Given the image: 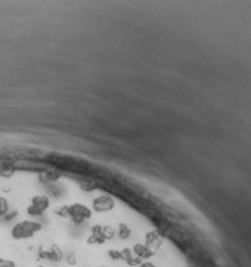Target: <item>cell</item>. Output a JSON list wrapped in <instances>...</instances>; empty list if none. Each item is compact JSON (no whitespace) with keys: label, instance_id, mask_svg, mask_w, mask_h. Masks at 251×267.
<instances>
[{"label":"cell","instance_id":"obj_1","mask_svg":"<svg viewBox=\"0 0 251 267\" xmlns=\"http://www.w3.org/2000/svg\"><path fill=\"white\" fill-rule=\"evenodd\" d=\"M57 215L70 218L73 224H81L84 221H89L92 218V210L89 207H86L84 204H72V205H65L62 209H59Z\"/></svg>","mask_w":251,"mask_h":267},{"label":"cell","instance_id":"obj_2","mask_svg":"<svg viewBox=\"0 0 251 267\" xmlns=\"http://www.w3.org/2000/svg\"><path fill=\"white\" fill-rule=\"evenodd\" d=\"M42 229H43L42 223L33 221V219H24V221H19L16 224H13L10 234L15 240H26V239L33 237Z\"/></svg>","mask_w":251,"mask_h":267},{"label":"cell","instance_id":"obj_3","mask_svg":"<svg viewBox=\"0 0 251 267\" xmlns=\"http://www.w3.org/2000/svg\"><path fill=\"white\" fill-rule=\"evenodd\" d=\"M50 197L48 196H33L29 207H27V215L29 216H42L50 209Z\"/></svg>","mask_w":251,"mask_h":267},{"label":"cell","instance_id":"obj_4","mask_svg":"<svg viewBox=\"0 0 251 267\" xmlns=\"http://www.w3.org/2000/svg\"><path fill=\"white\" fill-rule=\"evenodd\" d=\"M114 199L112 196H107V194H100L97 197L92 199V210L97 212V213H104V212H110L114 209Z\"/></svg>","mask_w":251,"mask_h":267},{"label":"cell","instance_id":"obj_5","mask_svg":"<svg viewBox=\"0 0 251 267\" xmlns=\"http://www.w3.org/2000/svg\"><path fill=\"white\" fill-rule=\"evenodd\" d=\"M64 251L60 246L57 245H53L50 246L48 250H40L38 251V258L40 259H46V261H51V263H60L64 259Z\"/></svg>","mask_w":251,"mask_h":267},{"label":"cell","instance_id":"obj_6","mask_svg":"<svg viewBox=\"0 0 251 267\" xmlns=\"http://www.w3.org/2000/svg\"><path fill=\"white\" fill-rule=\"evenodd\" d=\"M105 242H107V237H105L104 226H102V224L92 226L91 236L87 237V243H89V245H104Z\"/></svg>","mask_w":251,"mask_h":267},{"label":"cell","instance_id":"obj_7","mask_svg":"<svg viewBox=\"0 0 251 267\" xmlns=\"http://www.w3.org/2000/svg\"><path fill=\"white\" fill-rule=\"evenodd\" d=\"M132 251H134V255H135V256L141 259V261H146V259H150V258L154 256V251L151 250V246H148L146 243H145V245H141V243L134 245Z\"/></svg>","mask_w":251,"mask_h":267},{"label":"cell","instance_id":"obj_8","mask_svg":"<svg viewBox=\"0 0 251 267\" xmlns=\"http://www.w3.org/2000/svg\"><path fill=\"white\" fill-rule=\"evenodd\" d=\"M123 251V261L127 264V266H132V267H139L141 263V259L140 258H137L134 255V251L131 250V248H124V250H121Z\"/></svg>","mask_w":251,"mask_h":267},{"label":"cell","instance_id":"obj_9","mask_svg":"<svg viewBox=\"0 0 251 267\" xmlns=\"http://www.w3.org/2000/svg\"><path fill=\"white\" fill-rule=\"evenodd\" d=\"M118 237L121 239V240H127L129 237L132 236V231H131V228L126 224V223H119V226H118Z\"/></svg>","mask_w":251,"mask_h":267},{"label":"cell","instance_id":"obj_10","mask_svg":"<svg viewBox=\"0 0 251 267\" xmlns=\"http://www.w3.org/2000/svg\"><path fill=\"white\" fill-rule=\"evenodd\" d=\"M10 212V202L6 200V197L0 196V218H5Z\"/></svg>","mask_w":251,"mask_h":267},{"label":"cell","instance_id":"obj_11","mask_svg":"<svg viewBox=\"0 0 251 267\" xmlns=\"http://www.w3.org/2000/svg\"><path fill=\"white\" fill-rule=\"evenodd\" d=\"M108 258H112L113 261H123V251H118V250H108Z\"/></svg>","mask_w":251,"mask_h":267},{"label":"cell","instance_id":"obj_12","mask_svg":"<svg viewBox=\"0 0 251 267\" xmlns=\"http://www.w3.org/2000/svg\"><path fill=\"white\" fill-rule=\"evenodd\" d=\"M11 264H13V261H10V259L0 256V267H10Z\"/></svg>","mask_w":251,"mask_h":267}]
</instances>
